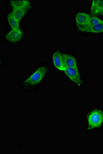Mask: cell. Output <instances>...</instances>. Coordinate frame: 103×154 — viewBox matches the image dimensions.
Wrapping results in <instances>:
<instances>
[{"label": "cell", "instance_id": "14", "mask_svg": "<svg viewBox=\"0 0 103 154\" xmlns=\"http://www.w3.org/2000/svg\"><path fill=\"white\" fill-rule=\"evenodd\" d=\"M102 14H103V12H102Z\"/></svg>", "mask_w": 103, "mask_h": 154}, {"label": "cell", "instance_id": "9", "mask_svg": "<svg viewBox=\"0 0 103 154\" xmlns=\"http://www.w3.org/2000/svg\"><path fill=\"white\" fill-rule=\"evenodd\" d=\"M91 12L96 14L103 12V1H92L91 6Z\"/></svg>", "mask_w": 103, "mask_h": 154}, {"label": "cell", "instance_id": "13", "mask_svg": "<svg viewBox=\"0 0 103 154\" xmlns=\"http://www.w3.org/2000/svg\"><path fill=\"white\" fill-rule=\"evenodd\" d=\"M103 23V20L97 18L96 17H90L89 19V23L87 27H91Z\"/></svg>", "mask_w": 103, "mask_h": 154}, {"label": "cell", "instance_id": "2", "mask_svg": "<svg viewBox=\"0 0 103 154\" xmlns=\"http://www.w3.org/2000/svg\"><path fill=\"white\" fill-rule=\"evenodd\" d=\"M47 72V67H40L24 82L26 86H35L42 81Z\"/></svg>", "mask_w": 103, "mask_h": 154}, {"label": "cell", "instance_id": "10", "mask_svg": "<svg viewBox=\"0 0 103 154\" xmlns=\"http://www.w3.org/2000/svg\"><path fill=\"white\" fill-rule=\"evenodd\" d=\"M79 31L89 33H102L103 32V23L91 27H86L79 29Z\"/></svg>", "mask_w": 103, "mask_h": 154}, {"label": "cell", "instance_id": "11", "mask_svg": "<svg viewBox=\"0 0 103 154\" xmlns=\"http://www.w3.org/2000/svg\"><path fill=\"white\" fill-rule=\"evenodd\" d=\"M7 20L9 24L10 25L12 29H20L19 24V21L14 18L12 15V13H11L7 16Z\"/></svg>", "mask_w": 103, "mask_h": 154}, {"label": "cell", "instance_id": "6", "mask_svg": "<svg viewBox=\"0 0 103 154\" xmlns=\"http://www.w3.org/2000/svg\"><path fill=\"white\" fill-rule=\"evenodd\" d=\"M60 51H56L53 54L52 61L55 67L58 70L65 72L66 67L63 64L62 55Z\"/></svg>", "mask_w": 103, "mask_h": 154}, {"label": "cell", "instance_id": "5", "mask_svg": "<svg viewBox=\"0 0 103 154\" xmlns=\"http://www.w3.org/2000/svg\"><path fill=\"white\" fill-rule=\"evenodd\" d=\"M23 37V32L20 29H11L6 34L5 38L9 42L16 43L21 40Z\"/></svg>", "mask_w": 103, "mask_h": 154}, {"label": "cell", "instance_id": "1", "mask_svg": "<svg viewBox=\"0 0 103 154\" xmlns=\"http://www.w3.org/2000/svg\"><path fill=\"white\" fill-rule=\"evenodd\" d=\"M88 130L100 128L103 123V112L99 109H95L88 115Z\"/></svg>", "mask_w": 103, "mask_h": 154}, {"label": "cell", "instance_id": "8", "mask_svg": "<svg viewBox=\"0 0 103 154\" xmlns=\"http://www.w3.org/2000/svg\"><path fill=\"white\" fill-rule=\"evenodd\" d=\"M11 3L14 8L25 9L27 11V9L31 6L30 2L28 1H26V0L11 1Z\"/></svg>", "mask_w": 103, "mask_h": 154}, {"label": "cell", "instance_id": "12", "mask_svg": "<svg viewBox=\"0 0 103 154\" xmlns=\"http://www.w3.org/2000/svg\"><path fill=\"white\" fill-rule=\"evenodd\" d=\"M26 11H27L25 9L14 8L11 13L14 18L19 22L24 17L25 15L26 14Z\"/></svg>", "mask_w": 103, "mask_h": 154}, {"label": "cell", "instance_id": "3", "mask_svg": "<svg viewBox=\"0 0 103 154\" xmlns=\"http://www.w3.org/2000/svg\"><path fill=\"white\" fill-rule=\"evenodd\" d=\"M65 72L67 77L77 86L82 85V81L80 78L78 68L66 67Z\"/></svg>", "mask_w": 103, "mask_h": 154}, {"label": "cell", "instance_id": "4", "mask_svg": "<svg viewBox=\"0 0 103 154\" xmlns=\"http://www.w3.org/2000/svg\"><path fill=\"white\" fill-rule=\"evenodd\" d=\"M90 16L85 12H78L75 16V21L79 29L87 26Z\"/></svg>", "mask_w": 103, "mask_h": 154}, {"label": "cell", "instance_id": "7", "mask_svg": "<svg viewBox=\"0 0 103 154\" xmlns=\"http://www.w3.org/2000/svg\"><path fill=\"white\" fill-rule=\"evenodd\" d=\"M62 58L63 60V64L66 67H77L76 60L73 57L69 55V54H62Z\"/></svg>", "mask_w": 103, "mask_h": 154}]
</instances>
